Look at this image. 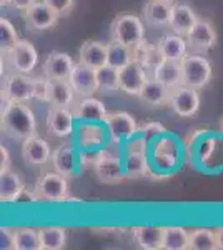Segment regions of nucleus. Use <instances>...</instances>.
Returning <instances> with one entry per match:
<instances>
[{
    "mask_svg": "<svg viewBox=\"0 0 223 250\" xmlns=\"http://www.w3.org/2000/svg\"><path fill=\"white\" fill-rule=\"evenodd\" d=\"M2 132L17 142L37 135V120L32 108L22 102H2Z\"/></svg>",
    "mask_w": 223,
    "mask_h": 250,
    "instance_id": "f257e3e1",
    "label": "nucleus"
},
{
    "mask_svg": "<svg viewBox=\"0 0 223 250\" xmlns=\"http://www.w3.org/2000/svg\"><path fill=\"white\" fill-rule=\"evenodd\" d=\"M122 154L120 144L110 142L107 147L100 148L97 152V159L93 162V170H95L97 179L102 184H120L125 179H128L125 173V167L122 164Z\"/></svg>",
    "mask_w": 223,
    "mask_h": 250,
    "instance_id": "f03ea898",
    "label": "nucleus"
},
{
    "mask_svg": "<svg viewBox=\"0 0 223 250\" xmlns=\"http://www.w3.org/2000/svg\"><path fill=\"white\" fill-rule=\"evenodd\" d=\"M123 167L128 179H140L150 173L148 140L143 137H132L123 147Z\"/></svg>",
    "mask_w": 223,
    "mask_h": 250,
    "instance_id": "7ed1b4c3",
    "label": "nucleus"
},
{
    "mask_svg": "<svg viewBox=\"0 0 223 250\" xmlns=\"http://www.w3.org/2000/svg\"><path fill=\"white\" fill-rule=\"evenodd\" d=\"M110 40L127 47H137L145 40V25L135 14H120L110 23Z\"/></svg>",
    "mask_w": 223,
    "mask_h": 250,
    "instance_id": "20e7f679",
    "label": "nucleus"
},
{
    "mask_svg": "<svg viewBox=\"0 0 223 250\" xmlns=\"http://www.w3.org/2000/svg\"><path fill=\"white\" fill-rule=\"evenodd\" d=\"M182 62V72H183V85H188L197 90H202L210 83L213 75V68L210 60L203 54H193L188 52Z\"/></svg>",
    "mask_w": 223,
    "mask_h": 250,
    "instance_id": "39448f33",
    "label": "nucleus"
},
{
    "mask_svg": "<svg viewBox=\"0 0 223 250\" xmlns=\"http://www.w3.org/2000/svg\"><path fill=\"white\" fill-rule=\"evenodd\" d=\"M37 95V79L30 77V74L10 72L5 75L2 87V102H22L35 99Z\"/></svg>",
    "mask_w": 223,
    "mask_h": 250,
    "instance_id": "423d86ee",
    "label": "nucleus"
},
{
    "mask_svg": "<svg viewBox=\"0 0 223 250\" xmlns=\"http://www.w3.org/2000/svg\"><path fill=\"white\" fill-rule=\"evenodd\" d=\"M68 177L60 172H43L39 177L34 190L37 193L39 200L43 202H68L72 197L68 195Z\"/></svg>",
    "mask_w": 223,
    "mask_h": 250,
    "instance_id": "0eeeda50",
    "label": "nucleus"
},
{
    "mask_svg": "<svg viewBox=\"0 0 223 250\" xmlns=\"http://www.w3.org/2000/svg\"><path fill=\"white\" fill-rule=\"evenodd\" d=\"M2 60H5V63L12 72L30 74L39 62V52L34 47V43L20 39L9 52L2 54Z\"/></svg>",
    "mask_w": 223,
    "mask_h": 250,
    "instance_id": "6e6552de",
    "label": "nucleus"
},
{
    "mask_svg": "<svg viewBox=\"0 0 223 250\" xmlns=\"http://www.w3.org/2000/svg\"><path fill=\"white\" fill-rule=\"evenodd\" d=\"M105 127L108 130L110 142L122 144L130 140L132 137L139 134L140 124L135 120V117L128 112H112L105 119Z\"/></svg>",
    "mask_w": 223,
    "mask_h": 250,
    "instance_id": "1a4fd4ad",
    "label": "nucleus"
},
{
    "mask_svg": "<svg viewBox=\"0 0 223 250\" xmlns=\"http://www.w3.org/2000/svg\"><path fill=\"white\" fill-rule=\"evenodd\" d=\"M168 105L178 117H183V119L195 117L200 110V94L197 88L182 83V85L172 88Z\"/></svg>",
    "mask_w": 223,
    "mask_h": 250,
    "instance_id": "9d476101",
    "label": "nucleus"
},
{
    "mask_svg": "<svg viewBox=\"0 0 223 250\" xmlns=\"http://www.w3.org/2000/svg\"><path fill=\"white\" fill-rule=\"evenodd\" d=\"M25 25L32 32H43L48 29H54L59 22L60 15L52 9L45 0H37L28 10L23 12Z\"/></svg>",
    "mask_w": 223,
    "mask_h": 250,
    "instance_id": "9b49d317",
    "label": "nucleus"
},
{
    "mask_svg": "<svg viewBox=\"0 0 223 250\" xmlns=\"http://www.w3.org/2000/svg\"><path fill=\"white\" fill-rule=\"evenodd\" d=\"M188 52L193 54H206L217 45V30L208 20L198 19L190 34L186 35Z\"/></svg>",
    "mask_w": 223,
    "mask_h": 250,
    "instance_id": "f8f14e48",
    "label": "nucleus"
},
{
    "mask_svg": "<svg viewBox=\"0 0 223 250\" xmlns=\"http://www.w3.org/2000/svg\"><path fill=\"white\" fill-rule=\"evenodd\" d=\"M72 88L77 97H93L99 92V80H97V68L85 65L82 62H77L72 72L70 79Z\"/></svg>",
    "mask_w": 223,
    "mask_h": 250,
    "instance_id": "ddd939ff",
    "label": "nucleus"
},
{
    "mask_svg": "<svg viewBox=\"0 0 223 250\" xmlns=\"http://www.w3.org/2000/svg\"><path fill=\"white\" fill-rule=\"evenodd\" d=\"M150 75L147 68L140 62L133 60L132 63H128L120 70V92L132 97H139Z\"/></svg>",
    "mask_w": 223,
    "mask_h": 250,
    "instance_id": "4468645a",
    "label": "nucleus"
},
{
    "mask_svg": "<svg viewBox=\"0 0 223 250\" xmlns=\"http://www.w3.org/2000/svg\"><path fill=\"white\" fill-rule=\"evenodd\" d=\"M75 68V62L67 52L54 50L43 60V75L50 80H68Z\"/></svg>",
    "mask_w": 223,
    "mask_h": 250,
    "instance_id": "2eb2a0df",
    "label": "nucleus"
},
{
    "mask_svg": "<svg viewBox=\"0 0 223 250\" xmlns=\"http://www.w3.org/2000/svg\"><path fill=\"white\" fill-rule=\"evenodd\" d=\"M74 120H75V117L68 107L50 105V108H48V112H47V119H45L47 130L50 132L52 135L65 139V137H70L74 134Z\"/></svg>",
    "mask_w": 223,
    "mask_h": 250,
    "instance_id": "dca6fc26",
    "label": "nucleus"
},
{
    "mask_svg": "<svg viewBox=\"0 0 223 250\" xmlns=\"http://www.w3.org/2000/svg\"><path fill=\"white\" fill-rule=\"evenodd\" d=\"M70 110L75 119L82 120V122H105L108 115L103 102L95 97H77Z\"/></svg>",
    "mask_w": 223,
    "mask_h": 250,
    "instance_id": "f3484780",
    "label": "nucleus"
},
{
    "mask_svg": "<svg viewBox=\"0 0 223 250\" xmlns=\"http://www.w3.org/2000/svg\"><path fill=\"white\" fill-rule=\"evenodd\" d=\"M22 157L25 164L40 167V165H45L48 160H52V148L42 137H28L22 142Z\"/></svg>",
    "mask_w": 223,
    "mask_h": 250,
    "instance_id": "a211bd4d",
    "label": "nucleus"
},
{
    "mask_svg": "<svg viewBox=\"0 0 223 250\" xmlns=\"http://www.w3.org/2000/svg\"><path fill=\"white\" fill-rule=\"evenodd\" d=\"M165 227L160 225H137L132 229V237L135 244L143 250L163 249Z\"/></svg>",
    "mask_w": 223,
    "mask_h": 250,
    "instance_id": "6ab92c4d",
    "label": "nucleus"
},
{
    "mask_svg": "<svg viewBox=\"0 0 223 250\" xmlns=\"http://www.w3.org/2000/svg\"><path fill=\"white\" fill-rule=\"evenodd\" d=\"M79 62L93 68L108 65V45L99 40H85L79 50Z\"/></svg>",
    "mask_w": 223,
    "mask_h": 250,
    "instance_id": "aec40b11",
    "label": "nucleus"
},
{
    "mask_svg": "<svg viewBox=\"0 0 223 250\" xmlns=\"http://www.w3.org/2000/svg\"><path fill=\"white\" fill-rule=\"evenodd\" d=\"M153 164L162 170H170L178 162V148L173 139L160 137L153 145Z\"/></svg>",
    "mask_w": 223,
    "mask_h": 250,
    "instance_id": "412c9836",
    "label": "nucleus"
},
{
    "mask_svg": "<svg viewBox=\"0 0 223 250\" xmlns=\"http://www.w3.org/2000/svg\"><path fill=\"white\" fill-rule=\"evenodd\" d=\"M172 10L173 3L163 2V0H148L143 5L142 15H143L145 22L152 27H170Z\"/></svg>",
    "mask_w": 223,
    "mask_h": 250,
    "instance_id": "4be33fe9",
    "label": "nucleus"
},
{
    "mask_svg": "<svg viewBox=\"0 0 223 250\" xmlns=\"http://www.w3.org/2000/svg\"><path fill=\"white\" fill-rule=\"evenodd\" d=\"M200 19L195 14V10L186 3H173L172 10V20H170V30L173 34L178 35H186L190 34V30L193 29V25L197 23V20Z\"/></svg>",
    "mask_w": 223,
    "mask_h": 250,
    "instance_id": "5701e85b",
    "label": "nucleus"
},
{
    "mask_svg": "<svg viewBox=\"0 0 223 250\" xmlns=\"http://www.w3.org/2000/svg\"><path fill=\"white\" fill-rule=\"evenodd\" d=\"M77 94L68 80H50L47 85V104L57 107H68L75 104Z\"/></svg>",
    "mask_w": 223,
    "mask_h": 250,
    "instance_id": "b1692460",
    "label": "nucleus"
},
{
    "mask_svg": "<svg viewBox=\"0 0 223 250\" xmlns=\"http://www.w3.org/2000/svg\"><path fill=\"white\" fill-rule=\"evenodd\" d=\"M23 188L25 185L17 172L10 170V168L0 172V200L2 204L19 202V197L22 195Z\"/></svg>",
    "mask_w": 223,
    "mask_h": 250,
    "instance_id": "393cba45",
    "label": "nucleus"
},
{
    "mask_svg": "<svg viewBox=\"0 0 223 250\" xmlns=\"http://www.w3.org/2000/svg\"><path fill=\"white\" fill-rule=\"evenodd\" d=\"M170 94H172V88L160 83L158 80H155L150 75L145 87L142 88L139 99L150 107H162V105H168Z\"/></svg>",
    "mask_w": 223,
    "mask_h": 250,
    "instance_id": "a878e982",
    "label": "nucleus"
},
{
    "mask_svg": "<svg viewBox=\"0 0 223 250\" xmlns=\"http://www.w3.org/2000/svg\"><path fill=\"white\" fill-rule=\"evenodd\" d=\"M152 77L168 88H175L183 82V72H182V62L177 60H163L153 68Z\"/></svg>",
    "mask_w": 223,
    "mask_h": 250,
    "instance_id": "bb28decb",
    "label": "nucleus"
},
{
    "mask_svg": "<svg viewBox=\"0 0 223 250\" xmlns=\"http://www.w3.org/2000/svg\"><path fill=\"white\" fill-rule=\"evenodd\" d=\"M158 48H160L162 55L165 60H177L180 62L182 59L188 54V43H186V37L178 34H167L163 35L157 42Z\"/></svg>",
    "mask_w": 223,
    "mask_h": 250,
    "instance_id": "cd10ccee",
    "label": "nucleus"
},
{
    "mask_svg": "<svg viewBox=\"0 0 223 250\" xmlns=\"http://www.w3.org/2000/svg\"><path fill=\"white\" fill-rule=\"evenodd\" d=\"M105 132L100 122H83L79 125V144L83 150H99L105 142Z\"/></svg>",
    "mask_w": 223,
    "mask_h": 250,
    "instance_id": "c85d7f7f",
    "label": "nucleus"
},
{
    "mask_svg": "<svg viewBox=\"0 0 223 250\" xmlns=\"http://www.w3.org/2000/svg\"><path fill=\"white\" fill-rule=\"evenodd\" d=\"M54 170L65 177H74L75 173V150L70 144H62L52 152Z\"/></svg>",
    "mask_w": 223,
    "mask_h": 250,
    "instance_id": "c756f323",
    "label": "nucleus"
},
{
    "mask_svg": "<svg viewBox=\"0 0 223 250\" xmlns=\"http://www.w3.org/2000/svg\"><path fill=\"white\" fill-rule=\"evenodd\" d=\"M42 250H62L67 245V229L59 225H48L39 229Z\"/></svg>",
    "mask_w": 223,
    "mask_h": 250,
    "instance_id": "7c9ffc66",
    "label": "nucleus"
},
{
    "mask_svg": "<svg viewBox=\"0 0 223 250\" xmlns=\"http://www.w3.org/2000/svg\"><path fill=\"white\" fill-rule=\"evenodd\" d=\"M190 245V230L178 225L165 227L163 235V250H188Z\"/></svg>",
    "mask_w": 223,
    "mask_h": 250,
    "instance_id": "2f4dec72",
    "label": "nucleus"
},
{
    "mask_svg": "<svg viewBox=\"0 0 223 250\" xmlns=\"http://www.w3.org/2000/svg\"><path fill=\"white\" fill-rule=\"evenodd\" d=\"M107 45H108V65L122 70L123 67H127L128 63L133 62V50L130 47L123 45L120 42H115V40H110Z\"/></svg>",
    "mask_w": 223,
    "mask_h": 250,
    "instance_id": "473e14b6",
    "label": "nucleus"
},
{
    "mask_svg": "<svg viewBox=\"0 0 223 250\" xmlns=\"http://www.w3.org/2000/svg\"><path fill=\"white\" fill-rule=\"evenodd\" d=\"M188 250H218L217 233L212 229H193V230H190Z\"/></svg>",
    "mask_w": 223,
    "mask_h": 250,
    "instance_id": "72a5a7b5",
    "label": "nucleus"
},
{
    "mask_svg": "<svg viewBox=\"0 0 223 250\" xmlns=\"http://www.w3.org/2000/svg\"><path fill=\"white\" fill-rule=\"evenodd\" d=\"M97 80H99V92L110 94L120 90V70L112 65H103L97 68Z\"/></svg>",
    "mask_w": 223,
    "mask_h": 250,
    "instance_id": "f704fd0d",
    "label": "nucleus"
},
{
    "mask_svg": "<svg viewBox=\"0 0 223 250\" xmlns=\"http://www.w3.org/2000/svg\"><path fill=\"white\" fill-rule=\"evenodd\" d=\"M15 250H42L39 229H15Z\"/></svg>",
    "mask_w": 223,
    "mask_h": 250,
    "instance_id": "c9c22d12",
    "label": "nucleus"
},
{
    "mask_svg": "<svg viewBox=\"0 0 223 250\" xmlns=\"http://www.w3.org/2000/svg\"><path fill=\"white\" fill-rule=\"evenodd\" d=\"M19 40V34L10 20L5 17L0 19V50H2V54L9 52Z\"/></svg>",
    "mask_w": 223,
    "mask_h": 250,
    "instance_id": "e433bc0d",
    "label": "nucleus"
},
{
    "mask_svg": "<svg viewBox=\"0 0 223 250\" xmlns=\"http://www.w3.org/2000/svg\"><path fill=\"white\" fill-rule=\"evenodd\" d=\"M165 132H167L165 125L157 122V120H148V122L140 124V128H139V134L147 140H155L160 135H163Z\"/></svg>",
    "mask_w": 223,
    "mask_h": 250,
    "instance_id": "4c0bfd02",
    "label": "nucleus"
},
{
    "mask_svg": "<svg viewBox=\"0 0 223 250\" xmlns=\"http://www.w3.org/2000/svg\"><path fill=\"white\" fill-rule=\"evenodd\" d=\"M163 55H162V52H160V48H158V45L155 43V45H148V50H147V54H145V57L143 60H142V65H143L147 70L152 74L153 72V68H155L158 63H162L163 62Z\"/></svg>",
    "mask_w": 223,
    "mask_h": 250,
    "instance_id": "58836bf2",
    "label": "nucleus"
},
{
    "mask_svg": "<svg viewBox=\"0 0 223 250\" xmlns=\"http://www.w3.org/2000/svg\"><path fill=\"white\" fill-rule=\"evenodd\" d=\"M45 2L60 15V17L68 15L75 7V0H45Z\"/></svg>",
    "mask_w": 223,
    "mask_h": 250,
    "instance_id": "ea45409f",
    "label": "nucleus"
},
{
    "mask_svg": "<svg viewBox=\"0 0 223 250\" xmlns=\"http://www.w3.org/2000/svg\"><path fill=\"white\" fill-rule=\"evenodd\" d=\"M0 242H2L0 247L3 250H15V229H0Z\"/></svg>",
    "mask_w": 223,
    "mask_h": 250,
    "instance_id": "a19ab883",
    "label": "nucleus"
},
{
    "mask_svg": "<svg viewBox=\"0 0 223 250\" xmlns=\"http://www.w3.org/2000/svg\"><path fill=\"white\" fill-rule=\"evenodd\" d=\"M213 150H215V139H213V137L203 140V144H202V147H200L202 164H208V160L212 159V155H213Z\"/></svg>",
    "mask_w": 223,
    "mask_h": 250,
    "instance_id": "79ce46f5",
    "label": "nucleus"
},
{
    "mask_svg": "<svg viewBox=\"0 0 223 250\" xmlns=\"http://www.w3.org/2000/svg\"><path fill=\"white\" fill-rule=\"evenodd\" d=\"M10 168V154H9V148L5 145H0V172L7 170Z\"/></svg>",
    "mask_w": 223,
    "mask_h": 250,
    "instance_id": "37998d69",
    "label": "nucleus"
},
{
    "mask_svg": "<svg viewBox=\"0 0 223 250\" xmlns=\"http://www.w3.org/2000/svg\"><path fill=\"white\" fill-rule=\"evenodd\" d=\"M37 2V0H10V5L14 7L15 10H22L25 12L30 9L34 3Z\"/></svg>",
    "mask_w": 223,
    "mask_h": 250,
    "instance_id": "c03bdc74",
    "label": "nucleus"
},
{
    "mask_svg": "<svg viewBox=\"0 0 223 250\" xmlns=\"http://www.w3.org/2000/svg\"><path fill=\"white\" fill-rule=\"evenodd\" d=\"M215 233H217V245H218V250H223V227L215 229Z\"/></svg>",
    "mask_w": 223,
    "mask_h": 250,
    "instance_id": "a18cd8bd",
    "label": "nucleus"
},
{
    "mask_svg": "<svg viewBox=\"0 0 223 250\" xmlns=\"http://www.w3.org/2000/svg\"><path fill=\"white\" fill-rule=\"evenodd\" d=\"M218 130H220V134L223 135V117L220 119V122H218Z\"/></svg>",
    "mask_w": 223,
    "mask_h": 250,
    "instance_id": "49530a36",
    "label": "nucleus"
},
{
    "mask_svg": "<svg viewBox=\"0 0 223 250\" xmlns=\"http://www.w3.org/2000/svg\"><path fill=\"white\" fill-rule=\"evenodd\" d=\"M0 3H2V7H7L10 5V0H0Z\"/></svg>",
    "mask_w": 223,
    "mask_h": 250,
    "instance_id": "de8ad7c7",
    "label": "nucleus"
},
{
    "mask_svg": "<svg viewBox=\"0 0 223 250\" xmlns=\"http://www.w3.org/2000/svg\"><path fill=\"white\" fill-rule=\"evenodd\" d=\"M163 2H170V3H173V2H175V0H163Z\"/></svg>",
    "mask_w": 223,
    "mask_h": 250,
    "instance_id": "09e8293b",
    "label": "nucleus"
}]
</instances>
